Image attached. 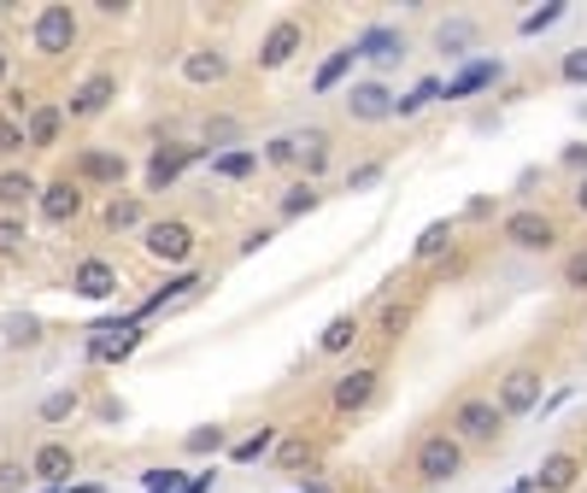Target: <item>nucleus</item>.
I'll list each match as a JSON object with an SVG mask.
<instances>
[{
    "mask_svg": "<svg viewBox=\"0 0 587 493\" xmlns=\"http://www.w3.org/2000/svg\"><path fill=\"white\" fill-rule=\"evenodd\" d=\"M494 212H499V194H476L465 212H458V223H488Z\"/></svg>",
    "mask_w": 587,
    "mask_h": 493,
    "instance_id": "nucleus-45",
    "label": "nucleus"
},
{
    "mask_svg": "<svg viewBox=\"0 0 587 493\" xmlns=\"http://www.w3.org/2000/svg\"><path fill=\"white\" fill-rule=\"evenodd\" d=\"M382 177H388V159H365V164H352V171H347V194H365V189H376Z\"/></svg>",
    "mask_w": 587,
    "mask_h": 493,
    "instance_id": "nucleus-39",
    "label": "nucleus"
},
{
    "mask_svg": "<svg viewBox=\"0 0 587 493\" xmlns=\"http://www.w3.org/2000/svg\"><path fill=\"white\" fill-rule=\"evenodd\" d=\"M324 205V189L318 182H306V177H294L288 189L277 194V223H300V218H311Z\"/></svg>",
    "mask_w": 587,
    "mask_h": 493,
    "instance_id": "nucleus-25",
    "label": "nucleus"
},
{
    "mask_svg": "<svg viewBox=\"0 0 587 493\" xmlns=\"http://www.w3.org/2000/svg\"><path fill=\"white\" fill-rule=\"evenodd\" d=\"M581 476H587V452H576V446H553L547 459L535 464L529 487H535V493H576Z\"/></svg>",
    "mask_w": 587,
    "mask_h": 493,
    "instance_id": "nucleus-11",
    "label": "nucleus"
},
{
    "mask_svg": "<svg viewBox=\"0 0 587 493\" xmlns=\"http://www.w3.org/2000/svg\"><path fill=\"white\" fill-rule=\"evenodd\" d=\"M77 36H82L77 7H41L36 24H30V41H36L41 59H66V53L77 48Z\"/></svg>",
    "mask_w": 587,
    "mask_h": 493,
    "instance_id": "nucleus-9",
    "label": "nucleus"
},
{
    "mask_svg": "<svg viewBox=\"0 0 587 493\" xmlns=\"http://www.w3.org/2000/svg\"><path fill=\"white\" fill-rule=\"evenodd\" d=\"M440 94H447V82H440V77H429V82H417V89L411 94H400V112H394V118H417V112H424V107H435V100Z\"/></svg>",
    "mask_w": 587,
    "mask_h": 493,
    "instance_id": "nucleus-38",
    "label": "nucleus"
},
{
    "mask_svg": "<svg viewBox=\"0 0 587 493\" xmlns=\"http://www.w3.org/2000/svg\"><path fill=\"white\" fill-rule=\"evenodd\" d=\"M24 482H30V464H0V493H24Z\"/></svg>",
    "mask_w": 587,
    "mask_h": 493,
    "instance_id": "nucleus-47",
    "label": "nucleus"
},
{
    "mask_svg": "<svg viewBox=\"0 0 587 493\" xmlns=\"http://www.w3.org/2000/svg\"><path fill=\"white\" fill-rule=\"evenodd\" d=\"M494 405L506 411V417H535L540 405H547V370L540 364H506L494 382Z\"/></svg>",
    "mask_w": 587,
    "mask_h": 493,
    "instance_id": "nucleus-5",
    "label": "nucleus"
},
{
    "mask_svg": "<svg viewBox=\"0 0 587 493\" xmlns=\"http://www.w3.org/2000/svg\"><path fill=\"white\" fill-rule=\"evenodd\" d=\"M558 164H564V171H570L576 182H581V177H587V141H570V148L558 153Z\"/></svg>",
    "mask_w": 587,
    "mask_h": 493,
    "instance_id": "nucleus-46",
    "label": "nucleus"
},
{
    "mask_svg": "<svg viewBox=\"0 0 587 493\" xmlns=\"http://www.w3.org/2000/svg\"><path fill=\"white\" fill-rule=\"evenodd\" d=\"M66 493H107V487H100V482H71Z\"/></svg>",
    "mask_w": 587,
    "mask_h": 493,
    "instance_id": "nucleus-50",
    "label": "nucleus"
},
{
    "mask_svg": "<svg viewBox=\"0 0 587 493\" xmlns=\"http://www.w3.org/2000/svg\"><path fill=\"white\" fill-rule=\"evenodd\" d=\"M376 394H382V364H352L329 382V411L335 417H359V411L376 405Z\"/></svg>",
    "mask_w": 587,
    "mask_h": 493,
    "instance_id": "nucleus-8",
    "label": "nucleus"
},
{
    "mask_svg": "<svg viewBox=\"0 0 587 493\" xmlns=\"http://www.w3.org/2000/svg\"><path fill=\"white\" fill-rule=\"evenodd\" d=\"M100 223H107L112 235H141L147 230V200L141 194H107V205H100Z\"/></svg>",
    "mask_w": 587,
    "mask_h": 493,
    "instance_id": "nucleus-23",
    "label": "nucleus"
},
{
    "mask_svg": "<svg viewBox=\"0 0 587 493\" xmlns=\"http://www.w3.org/2000/svg\"><path fill=\"white\" fill-rule=\"evenodd\" d=\"M195 288H206V276H200V271H177V276H171V282H165V288H159V294H153V300H147V305H141V312H136V318H153V312H165V305H171V300H188V294H195Z\"/></svg>",
    "mask_w": 587,
    "mask_h": 493,
    "instance_id": "nucleus-33",
    "label": "nucleus"
},
{
    "mask_svg": "<svg viewBox=\"0 0 587 493\" xmlns=\"http://www.w3.org/2000/svg\"><path fill=\"white\" fill-rule=\"evenodd\" d=\"M0 82H7V53H0Z\"/></svg>",
    "mask_w": 587,
    "mask_h": 493,
    "instance_id": "nucleus-51",
    "label": "nucleus"
},
{
    "mask_svg": "<svg viewBox=\"0 0 587 493\" xmlns=\"http://www.w3.org/2000/svg\"><path fill=\"white\" fill-rule=\"evenodd\" d=\"M82 205H89V194H82V182L77 177H53V182H41V200H36V212L48 230H66V223L82 218Z\"/></svg>",
    "mask_w": 587,
    "mask_h": 493,
    "instance_id": "nucleus-12",
    "label": "nucleus"
},
{
    "mask_svg": "<svg viewBox=\"0 0 587 493\" xmlns=\"http://www.w3.org/2000/svg\"><path fill=\"white\" fill-rule=\"evenodd\" d=\"M570 205H576V212L587 218V177H581V182H576V189H570Z\"/></svg>",
    "mask_w": 587,
    "mask_h": 493,
    "instance_id": "nucleus-49",
    "label": "nucleus"
},
{
    "mask_svg": "<svg viewBox=\"0 0 587 493\" xmlns=\"http://www.w3.org/2000/svg\"><path fill=\"white\" fill-rule=\"evenodd\" d=\"M558 82H570V89H587V41H576V48L558 59Z\"/></svg>",
    "mask_w": 587,
    "mask_h": 493,
    "instance_id": "nucleus-40",
    "label": "nucleus"
},
{
    "mask_svg": "<svg viewBox=\"0 0 587 493\" xmlns=\"http://www.w3.org/2000/svg\"><path fill=\"white\" fill-rule=\"evenodd\" d=\"M406 30H394V24H370V30H359L352 36V53L365 59V66H376V71H394V66H406Z\"/></svg>",
    "mask_w": 587,
    "mask_h": 493,
    "instance_id": "nucleus-14",
    "label": "nucleus"
},
{
    "mask_svg": "<svg viewBox=\"0 0 587 493\" xmlns=\"http://www.w3.org/2000/svg\"><path fill=\"white\" fill-rule=\"evenodd\" d=\"M259 148H229V153H212V177L218 182H247V177H259Z\"/></svg>",
    "mask_w": 587,
    "mask_h": 493,
    "instance_id": "nucleus-31",
    "label": "nucleus"
},
{
    "mask_svg": "<svg viewBox=\"0 0 587 493\" xmlns=\"http://www.w3.org/2000/svg\"><path fill=\"white\" fill-rule=\"evenodd\" d=\"M329 130H318V123H311V130H300V171H306V182H318L324 171H329Z\"/></svg>",
    "mask_w": 587,
    "mask_h": 493,
    "instance_id": "nucleus-32",
    "label": "nucleus"
},
{
    "mask_svg": "<svg viewBox=\"0 0 587 493\" xmlns=\"http://www.w3.org/2000/svg\"><path fill=\"white\" fill-rule=\"evenodd\" d=\"M465 459H470V446L458 441L452 429H429V435L411 446V476L424 487H447V482L465 476Z\"/></svg>",
    "mask_w": 587,
    "mask_h": 493,
    "instance_id": "nucleus-2",
    "label": "nucleus"
},
{
    "mask_svg": "<svg viewBox=\"0 0 587 493\" xmlns=\"http://www.w3.org/2000/svg\"><path fill=\"white\" fill-rule=\"evenodd\" d=\"M229 446H236V429H229V423H195L182 435L188 459H218V452H229Z\"/></svg>",
    "mask_w": 587,
    "mask_h": 493,
    "instance_id": "nucleus-26",
    "label": "nucleus"
},
{
    "mask_svg": "<svg viewBox=\"0 0 587 493\" xmlns=\"http://www.w3.org/2000/svg\"><path fill=\"white\" fill-rule=\"evenodd\" d=\"M506 77V59H494V53H476L458 77H447V94L440 100H470V94H481V89H494V82Z\"/></svg>",
    "mask_w": 587,
    "mask_h": 493,
    "instance_id": "nucleus-20",
    "label": "nucleus"
},
{
    "mask_svg": "<svg viewBox=\"0 0 587 493\" xmlns=\"http://www.w3.org/2000/svg\"><path fill=\"white\" fill-rule=\"evenodd\" d=\"M259 159L270 164V171H300V135H270Z\"/></svg>",
    "mask_w": 587,
    "mask_h": 493,
    "instance_id": "nucleus-37",
    "label": "nucleus"
},
{
    "mask_svg": "<svg viewBox=\"0 0 587 493\" xmlns=\"http://www.w3.org/2000/svg\"><path fill=\"white\" fill-rule=\"evenodd\" d=\"M118 100V71H89L66 100V118H100Z\"/></svg>",
    "mask_w": 587,
    "mask_h": 493,
    "instance_id": "nucleus-16",
    "label": "nucleus"
},
{
    "mask_svg": "<svg viewBox=\"0 0 587 493\" xmlns=\"http://www.w3.org/2000/svg\"><path fill=\"white\" fill-rule=\"evenodd\" d=\"M365 341V318L359 312H335L318 329V359H352V346Z\"/></svg>",
    "mask_w": 587,
    "mask_h": 493,
    "instance_id": "nucleus-21",
    "label": "nucleus"
},
{
    "mask_svg": "<svg viewBox=\"0 0 587 493\" xmlns=\"http://www.w3.org/2000/svg\"><path fill=\"white\" fill-rule=\"evenodd\" d=\"M506 411L494 405V394H465V400H452V411H447V429L465 446H499L506 441Z\"/></svg>",
    "mask_w": 587,
    "mask_h": 493,
    "instance_id": "nucleus-3",
    "label": "nucleus"
},
{
    "mask_svg": "<svg viewBox=\"0 0 587 493\" xmlns=\"http://www.w3.org/2000/svg\"><path fill=\"white\" fill-rule=\"evenodd\" d=\"M71 177L82 182V189H89V182H100V189H112V194H118V182L130 177V159H123V153H112V148H82Z\"/></svg>",
    "mask_w": 587,
    "mask_h": 493,
    "instance_id": "nucleus-17",
    "label": "nucleus"
},
{
    "mask_svg": "<svg viewBox=\"0 0 587 493\" xmlns=\"http://www.w3.org/2000/svg\"><path fill=\"white\" fill-rule=\"evenodd\" d=\"M77 411H82V394H77V388H53V394L36 405V417H41V423H66V417H77Z\"/></svg>",
    "mask_w": 587,
    "mask_h": 493,
    "instance_id": "nucleus-36",
    "label": "nucleus"
},
{
    "mask_svg": "<svg viewBox=\"0 0 587 493\" xmlns=\"http://www.w3.org/2000/svg\"><path fill=\"white\" fill-rule=\"evenodd\" d=\"M206 148H195V141H165V148H153V159H147V194H165L177 189L188 164H200Z\"/></svg>",
    "mask_w": 587,
    "mask_h": 493,
    "instance_id": "nucleus-13",
    "label": "nucleus"
},
{
    "mask_svg": "<svg viewBox=\"0 0 587 493\" xmlns=\"http://www.w3.org/2000/svg\"><path fill=\"white\" fill-rule=\"evenodd\" d=\"M66 100H36L30 107V118H24V141L36 153H48V148H59V135H66Z\"/></svg>",
    "mask_w": 587,
    "mask_h": 493,
    "instance_id": "nucleus-19",
    "label": "nucleus"
},
{
    "mask_svg": "<svg viewBox=\"0 0 587 493\" xmlns=\"http://www.w3.org/2000/svg\"><path fill=\"white\" fill-rule=\"evenodd\" d=\"M177 77L188 89H223V82L236 77V59H229V48H218V41H200V48H188L177 59Z\"/></svg>",
    "mask_w": 587,
    "mask_h": 493,
    "instance_id": "nucleus-10",
    "label": "nucleus"
},
{
    "mask_svg": "<svg viewBox=\"0 0 587 493\" xmlns=\"http://www.w3.org/2000/svg\"><path fill=\"white\" fill-rule=\"evenodd\" d=\"M7 341H12V346H36V341H41V323H36L30 312H12V318H7Z\"/></svg>",
    "mask_w": 587,
    "mask_h": 493,
    "instance_id": "nucleus-42",
    "label": "nucleus"
},
{
    "mask_svg": "<svg viewBox=\"0 0 587 493\" xmlns=\"http://www.w3.org/2000/svg\"><path fill=\"white\" fill-rule=\"evenodd\" d=\"M41 182L30 171H0V218H18V205H36Z\"/></svg>",
    "mask_w": 587,
    "mask_h": 493,
    "instance_id": "nucleus-29",
    "label": "nucleus"
},
{
    "mask_svg": "<svg viewBox=\"0 0 587 493\" xmlns=\"http://www.w3.org/2000/svg\"><path fill=\"white\" fill-rule=\"evenodd\" d=\"M452 247H458V218H435V223H424V230H417L411 264H435V259H447Z\"/></svg>",
    "mask_w": 587,
    "mask_h": 493,
    "instance_id": "nucleus-22",
    "label": "nucleus"
},
{
    "mask_svg": "<svg viewBox=\"0 0 587 493\" xmlns=\"http://www.w3.org/2000/svg\"><path fill=\"white\" fill-rule=\"evenodd\" d=\"M24 218H0V259H24Z\"/></svg>",
    "mask_w": 587,
    "mask_h": 493,
    "instance_id": "nucleus-41",
    "label": "nucleus"
},
{
    "mask_svg": "<svg viewBox=\"0 0 587 493\" xmlns=\"http://www.w3.org/2000/svg\"><path fill=\"white\" fill-rule=\"evenodd\" d=\"M306 41H311V24H306V18H294V12L270 18V24H265V36H259V48H253V71H259V77H277V71H288L294 59L306 53Z\"/></svg>",
    "mask_w": 587,
    "mask_h": 493,
    "instance_id": "nucleus-4",
    "label": "nucleus"
},
{
    "mask_svg": "<svg viewBox=\"0 0 587 493\" xmlns=\"http://www.w3.org/2000/svg\"><path fill=\"white\" fill-rule=\"evenodd\" d=\"M558 18H564V0H547V7H540V12H529V18H523V36H540V30H553Z\"/></svg>",
    "mask_w": 587,
    "mask_h": 493,
    "instance_id": "nucleus-44",
    "label": "nucleus"
},
{
    "mask_svg": "<svg viewBox=\"0 0 587 493\" xmlns=\"http://www.w3.org/2000/svg\"><path fill=\"white\" fill-rule=\"evenodd\" d=\"M352 66H359V53H352V41H347V48H335L324 66L311 71V94H335V89H347V82H352Z\"/></svg>",
    "mask_w": 587,
    "mask_h": 493,
    "instance_id": "nucleus-27",
    "label": "nucleus"
},
{
    "mask_svg": "<svg viewBox=\"0 0 587 493\" xmlns=\"http://www.w3.org/2000/svg\"><path fill=\"white\" fill-rule=\"evenodd\" d=\"M499 241L511 247V253H529V259H547L564 247V223L547 212V205H511L506 218H499Z\"/></svg>",
    "mask_w": 587,
    "mask_h": 493,
    "instance_id": "nucleus-1",
    "label": "nucleus"
},
{
    "mask_svg": "<svg viewBox=\"0 0 587 493\" xmlns=\"http://www.w3.org/2000/svg\"><path fill=\"white\" fill-rule=\"evenodd\" d=\"M341 112L347 123H394V112H400V89H394L388 77H359V82H347L341 89Z\"/></svg>",
    "mask_w": 587,
    "mask_h": 493,
    "instance_id": "nucleus-7",
    "label": "nucleus"
},
{
    "mask_svg": "<svg viewBox=\"0 0 587 493\" xmlns=\"http://www.w3.org/2000/svg\"><path fill=\"white\" fill-rule=\"evenodd\" d=\"M71 294H82V300H112L118 294V264L100 259V253L77 259L71 264Z\"/></svg>",
    "mask_w": 587,
    "mask_h": 493,
    "instance_id": "nucleus-18",
    "label": "nucleus"
},
{
    "mask_svg": "<svg viewBox=\"0 0 587 493\" xmlns=\"http://www.w3.org/2000/svg\"><path fill=\"white\" fill-rule=\"evenodd\" d=\"M41 493H66V487H41Z\"/></svg>",
    "mask_w": 587,
    "mask_h": 493,
    "instance_id": "nucleus-52",
    "label": "nucleus"
},
{
    "mask_svg": "<svg viewBox=\"0 0 587 493\" xmlns=\"http://www.w3.org/2000/svg\"><path fill=\"white\" fill-rule=\"evenodd\" d=\"M141 253L153 264H177V271H188L195 253H200V235H195V223H188V218H147Z\"/></svg>",
    "mask_w": 587,
    "mask_h": 493,
    "instance_id": "nucleus-6",
    "label": "nucleus"
},
{
    "mask_svg": "<svg viewBox=\"0 0 587 493\" xmlns=\"http://www.w3.org/2000/svg\"><path fill=\"white\" fill-rule=\"evenodd\" d=\"M277 441H282V423H259L253 435H236V446H229V464H259V459H270V452H277Z\"/></svg>",
    "mask_w": 587,
    "mask_h": 493,
    "instance_id": "nucleus-28",
    "label": "nucleus"
},
{
    "mask_svg": "<svg viewBox=\"0 0 587 493\" xmlns=\"http://www.w3.org/2000/svg\"><path fill=\"white\" fill-rule=\"evenodd\" d=\"M30 141H24V123L18 118H0V159H12V153H24Z\"/></svg>",
    "mask_w": 587,
    "mask_h": 493,
    "instance_id": "nucleus-43",
    "label": "nucleus"
},
{
    "mask_svg": "<svg viewBox=\"0 0 587 493\" xmlns=\"http://www.w3.org/2000/svg\"><path fill=\"white\" fill-rule=\"evenodd\" d=\"M270 241H277V230H270V223H259V230H247V235H241V259H247V253H265Z\"/></svg>",
    "mask_w": 587,
    "mask_h": 493,
    "instance_id": "nucleus-48",
    "label": "nucleus"
},
{
    "mask_svg": "<svg viewBox=\"0 0 587 493\" xmlns=\"http://www.w3.org/2000/svg\"><path fill=\"white\" fill-rule=\"evenodd\" d=\"M270 464L288 470V476H300V470L318 464V441H311L306 429H282V441H277V452H270Z\"/></svg>",
    "mask_w": 587,
    "mask_h": 493,
    "instance_id": "nucleus-24",
    "label": "nucleus"
},
{
    "mask_svg": "<svg viewBox=\"0 0 587 493\" xmlns=\"http://www.w3.org/2000/svg\"><path fill=\"white\" fill-rule=\"evenodd\" d=\"M476 41H481L476 18H447V24H435V48L447 59H465V48H476Z\"/></svg>",
    "mask_w": 587,
    "mask_h": 493,
    "instance_id": "nucleus-30",
    "label": "nucleus"
},
{
    "mask_svg": "<svg viewBox=\"0 0 587 493\" xmlns=\"http://www.w3.org/2000/svg\"><path fill=\"white\" fill-rule=\"evenodd\" d=\"M71 476H77V452L66 441H36V452H30V482H41V487H71Z\"/></svg>",
    "mask_w": 587,
    "mask_h": 493,
    "instance_id": "nucleus-15",
    "label": "nucleus"
},
{
    "mask_svg": "<svg viewBox=\"0 0 587 493\" xmlns=\"http://www.w3.org/2000/svg\"><path fill=\"white\" fill-rule=\"evenodd\" d=\"M558 288L564 294H587V241H576L570 253L558 259Z\"/></svg>",
    "mask_w": 587,
    "mask_h": 493,
    "instance_id": "nucleus-34",
    "label": "nucleus"
},
{
    "mask_svg": "<svg viewBox=\"0 0 587 493\" xmlns=\"http://www.w3.org/2000/svg\"><path fill=\"white\" fill-rule=\"evenodd\" d=\"M406 329H411V300H382V312H376V335L400 341Z\"/></svg>",
    "mask_w": 587,
    "mask_h": 493,
    "instance_id": "nucleus-35",
    "label": "nucleus"
}]
</instances>
